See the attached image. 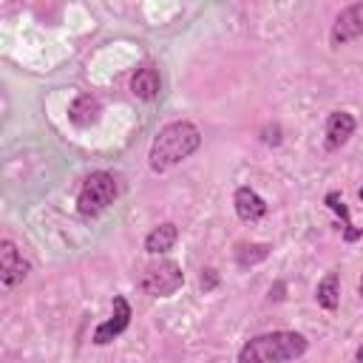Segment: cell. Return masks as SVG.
I'll use <instances>...</instances> for the list:
<instances>
[{
    "mask_svg": "<svg viewBox=\"0 0 363 363\" xmlns=\"http://www.w3.org/2000/svg\"><path fill=\"white\" fill-rule=\"evenodd\" d=\"M130 94H133L136 99H145V102L156 99V96L162 94V77H159V68H153V65H142V68H136L133 77H130Z\"/></svg>",
    "mask_w": 363,
    "mask_h": 363,
    "instance_id": "8fae6325",
    "label": "cell"
},
{
    "mask_svg": "<svg viewBox=\"0 0 363 363\" xmlns=\"http://www.w3.org/2000/svg\"><path fill=\"white\" fill-rule=\"evenodd\" d=\"M130 318H133V312H130L128 298H125V295H113L111 318H108V320H102V323L94 329L91 340H94L96 346H108V343H113V340H116V337L130 326Z\"/></svg>",
    "mask_w": 363,
    "mask_h": 363,
    "instance_id": "5b68a950",
    "label": "cell"
},
{
    "mask_svg": "<svg viewBox=\"0 0 363 363\" xmlns=\"http://www.w3.org/2000/svg\"><path fill=\"white\" fill-rule=\"evenodd\" d=\"M182 284H184V272L173 258H159L145 264L136 281V286L150 298H170L182 289Z\"/></svg>",
    "mask_w": 363,
    "mask_h": 363,
    "instance_id": "277c9868",
    "label": "cell"
},
{
    "mask_svg": "<svg viewBox=\"0 0 363 363\" xmlns=\"http://www.w3.org/2000/svg\"><path fill=\"white\" fill-rule=\"evenodd\" d=\"M269 252H272L269 244H238L235 247V264L238 267H252V264L269 258Z\"/></svg>",
    "mask_w": 363,
    "mask_h": 363,
    "instance_id": "9a60e30c",
    "label": "cell"
},
{
    "mask_svg": "<svg viewBox=\"0 0 363 363\" xmlns=\"http://www.w3.org/2000/svg\"><path fill=\"white\" fill-rule=\"evenodd\" d=\"M357 292H360V298H363V278H360V284H357Z\"/></svg>",
    "mask_w": 363,
    "mask_h": 363,
    "instance_id": "d6986e66",
    "label": "cell"
},
{
    "mask_svg": "<svg viewBox=\"0 0 363 363\" xmlns=\"http://www.w3.org/2000/svg\"><path fill=\"white\" fill-rule=\"evenodd\" d=\"M315 301L318 306H323L326 312H335L340 306V275L337 272H326L318 286H315Z\"/></svg>",
    "mask_w": 363,
    "mask_h": 363,
    "instance_id": "4fadbf2b",
    "label": "cell"
},
{
    "mask_svg": "<svg viewBox=\"0 0 363 363\" xmlns=\"http://www.w3.org/2000/svg\"><path fill=\"white\" fill-rule=\"evenodd\" d=\"M309 340L301 332L292 329H278V332H264L250 337L238 349V363H284L306 354Z\"/></svg>",
    "mask_w": 363,
    "mask_h": 363,
    "instance_id": "7a4b0ae2",
    "label": "cell"
},
{
    "mask_svg": "<svg viewBox=\"0 0 363 363\" xmlns=\"http://www.w3.org/2000/svg\"><path fill=\"white\" fill-rule=\"evenodd\" d=\"M31 272V264L23 258V252L17 250V244L11 238H3L0 241V281L6 289L23 284Z\"/></svg>",
    "mask_w": 363,
    "mask_h": 363,
    "instance_id": "8992f818",
    "label": "cell"
},
{
    "mask_svg": "<svg viewBox=\"0 0 363 363\" xmlns=\"http://www.w3.org/2000/svg\"><path fill=\"white\" fill-rule=\"evenodd\" d=\"M261 139H264L267 145H281V128H278V125H267V128L261 130Z\"/></svg>",
    "mask_w": 363,
    "mask_h": 363,
    "instance_id": "e0dca14e",
    "label": "cell"
},
{
    "mask_svg": "<svg viewBox=\"0 0 363 363\" xmlns=\"http://www.w3.org/2000/svg\"><path fill=\"white\" fill-rule=\"evenodd\" d=\"M199 284H201V289H204V292H210V289H216V286H218V272H216L213 267H207V269H201V278H199Z\"/></svg>",
    "mask_w": 363,
    "mask_h": 363,
    "instance_id": "2e32d148",
    "label": "cell"
},
{
    "mask_svg": "<svg viewBox=\"0 0 363 363\" xmlns=\"http://www.w3.org/2000/svg\"><path fill=\"white\" fill-rule=\"evenodd\" d=\"M233 207H235V216H238L244 224H255V221H261V218L269 213V204L264 201V196H258L250 184L235 187V193H233Z\"/></svg>",
    "mask_w": 363,
    "mask_h": 363,
    "instance_id": "ba28073f",
    "label": "cell"
},
{
    "mask_svg": "<svg viewBox=\"0 0 363 363\" xmlns=\"http://www.w3.org/2000/svg\"><path fill=\"white\" fill-rule=\"evenodd\" d=\"M119 196V184L116 176L108 170H94L91 176H85L79 193H77V210L85 218L99 216L102 210H108L113 204V199Z\"/></svg>",
    "mask_w": 363,
    "mask_h": 363,
    "instance_id": "3957f363",
    "label": "cell"
},
{
    "mask_svg": "<svg viewBox=\"0 0 363 363\" xmlns=\"http://www.w3.org/2000/svg\"><path fill=\"white\" fill-rule=\"evenodd\" d=\"M176 241H179V227L173 221H162L145 235V252L147 255H164L176 247Z\"/></svg>",
    "mask_w": 363,
    "mask_h": 363,
    "instance_id": "7c38bea8",
    "label": "cell"
},
{
    "mask_svg": "<svg viewBox=\"0 0 363 363\" xmlns=\"http://www.w3.org/2000/svg\"><path fill=\"white\" fill-rule=\"evenodd\" d=\"M357 199H360V201H363V187H360V190H357Z\"/></svg>",
    "mask_w": 363,
    "mask_h": 363,
    "instance_id": "ffe728a7",
    "label": "cell"
},
{
    "mask_svg": "<svg viewBox=\"0 0 363 363\" xmlns=\"http://www.w3.org/2000/svg\"><path fill=\"white\" fill-rule=\"evenodd\" d=\"M323 201H326V207H329V210H332V213H335V216L343 221V241H346V244H352V241L363 238V227H354V224H352L349 207L343 204V199H340V193H337V190H329Z\"/></svg>",
    "mask_w": 363,
    "mask_h": 363,
    "instance_id": "5bb4252c",
    "label": "cell"
},
{
    "mask_svg": "<svg viewBox=\"0 0 363 363\" xmlns=\"http://www.w3.org/2000/svg\"><path fill=\"white\" fill-rule=\"evenodd\" d=\"M354 360H357V363H363V346H360V349L354 352Z\"/></svg>",
    "mask_w": 363,
    "mask_h": 363,
    "instance_id": "ac0fdd59",
    "label": "cell"
},
{
    "mask_svg": "<svg viewBox=\"0 0 363 363\" xmlns=\"http://www.w3.org/2000/svg\"><path fill=\"white\" fill-rule=\"evenodd\" d=\"M357 128V119L349 113V111H332L326 116V128H323V136H326V150H337L343 147L352 133Z\"/></svg>",
    "mask_w": 363,
    "mask_h": 363,
    "instance_id": "9c48e42d",
    "label": "cell"
},
{
    "mask_svg": "<svg viewBox=\"0 0 363 363\" xmlns=\"http://www.w3.org/2000/svg\"><path fill=\"white\" fill-rule=\"evenodd\" d=\"M99 116H102V102H99V96H94V94H79V96H74V102L68 105V119H71V125H77V128H91V125L99 122Z\"/></svg>",
    "mask_w": 363,
    "mask_h": 363,
    "instance_id": "30bf717a",
    "label": "cell"
},
{
    "mask_svg": "<svg viewBox=\"0 0 363 363\" xmlns=\"http://www.w3.org/2000/svg\"><path fill=\"white\" fill-rule=\"evenodd\" d=\"M199 147H201V130L187 119H176L159 128V133L153 136L147 150V164L153 173H164L179 162L190 159Z\"/></svg>",
    "mask_w": 363,
    "mask_h": 363,
    "instance_id": "6da1fadb",
    "label": "cell"
},
{
    "mask_svg": "<svg viewBox=\"0 0 363 363\" xmlns=\"http://www.w3.org/2000/svg\"><path fill=\"white\" fill-rule=\"evenodd\" d=\"M357 37H363V3H352L335 17L332 31H329V43H332V48H340Z\"/></svg>",
    "mask_w": 363,
    "mask_h": 363,
    "instance_id": "52a82bcc",
    "label": "cell"
}]
</instances>
